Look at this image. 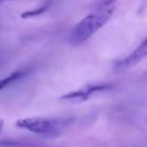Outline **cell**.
<instances>
[{
    "mask_svg": "<svg viewBox=\"0 0 147 147\" xmlns=\"http://www.w3.org/2000/svg\"><path fill=\"white\" fill-rule=\"evenodd\" d=\"M117 0H101V7L100 8H110L114 6V3Z\"/></svg>",
    "mask_w": 147,
    "mask_h": 147,
    "instance_id": "6",
    "label": "cell"
},
{
    "mask_svg": "<svg viewBox=\"0 0 147 147\" xmlns=\"http://www.w3.org/2000/svg\"><path fill=\"white\" fill-rule=\"evenodd\" d=\"M142 79H145V80H147V71L144 74V76H142Z\"/></svg>",
    "mask_w": 147,
    "mask_h": 147,
    "instance_id": "7",
    "label": "cell"
},
{
    "mask_svg": "<svg viewBox=\"0 0 147 147\" xmlns=\"http://www.w3.org/2000/svg\"><path fill=\"white\" fill-rule=\"evenodd\" d=\"M71 118L63 117H24L16 121L15 125L22 130L45 137H55L64 131Z\"/></svg>",
    "mask_w": 147,
    "mask_h": 147,
    "instance_id": "2",
    "label": "cell"
},
{
    "mask_svg": "<svg viewBox=\"0 0 147 147\" xmlns=\"http://www.w3.org/2000/svg\"><path fill=\"white\" fill-rule=\"evenodd\" d=\"M146 57H147V37H145L131 53L117 60L113 65V70L115 72L127 70L130 68H133L138 63H140Z\"/></svg>",
    "mask_w": 147,
    "mask_h": 147,
    "instance_id": "3",
    "label": "cell"
},
{
    "mask_svg": "<svg viewBox=\"0 0 147 147\" xmlns=\"http://www.w3.org/2000/svg\"><path fill=\"white\" fill-rule=\"evenodd\" d=\"M2 2H5V1H13V0H1Z\"/></svg>",
    "mask_w": 147,
    "mask_h": 147,
    "instance_id": "8",
    "label": "cell"
},
{
    "mask_svg": "<svg viewBox=\"0 0 147 147\" xmlns=\"http://www.w3.org/2000/svg\"><path fill=\"white\" fill-rule=\"evenodd\" d=\"M114 8H99L87 14L71 29L69 33V42L72 46H79L87 41L94 33L103 28L113 15Z\"/></svg>",
    "mask_w": 147,
    "mask_h": 147,
    "instance_id": "1",
    "label": "cell"
},
{
    "mask_svg": "<svg viewBox=\"0 0 147 147\" xmlns=\"http://www.w3.org/2000/svg\"><path fill=\"white\" fill-rule=\"evenodd\" d=\"M25 75H26V71L25 70H17V71L10 74V76H8L5 79H2V82H1V88H5L7 85H10V84L15 83L17 79L24 77Z\"/></svg>",
    "mask_w": 147,
    "mask_h": 147,
    "instance_id": "5",
    "label": "cell"
},
{
    "mask_svg": "<svg viewBox=\"0 0 147 147\" xmlns=\"http://www.w3.org/2000/svg\"><path fill=\"white\" fill-rule=\"evenodd\" d=\"M110 88L109 84L106 83H100V84H91V85H86L83 88L76 90V91H71L64 95L61 96L62 100H69V101H85L87 100L91 95L98 93V92H102Z\"/></svg>",
    "mask_w": 147,
    "mask_h": 147,
    "instance_id": "4",
    "label": "cell"
}]
</instances>
